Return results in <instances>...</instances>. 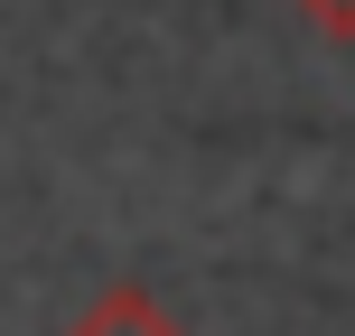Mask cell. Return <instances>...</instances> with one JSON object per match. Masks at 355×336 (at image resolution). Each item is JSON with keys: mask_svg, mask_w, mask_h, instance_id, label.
<instances>
[{"mask_svg": "<svg viewBox=\"0 0 355 336\" xmlns=\"http://www.w3.org/2000/svg\"><path fill=\"white\" fill-rule=\"evenodd\" d=\"M290 10L309 19L318 37H337V47H355V0H290Z\"/></svg>", "mask_w": 355, "mask_h": 336, "instance_id": "1", "label": "cell"}]
</instances>
